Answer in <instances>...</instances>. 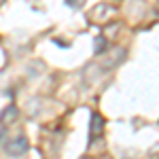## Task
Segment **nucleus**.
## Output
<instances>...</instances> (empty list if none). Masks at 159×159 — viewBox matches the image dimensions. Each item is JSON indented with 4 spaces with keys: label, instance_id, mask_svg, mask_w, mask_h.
Here are the masks:
<instances>
[{
    "label": "nucleus",
    "instance_id": "4",
    "mask_svg": "<svg viewBox=\"0 0 159 159\" xmlns=\"http://www.w3.org/2000/svg\"><path fill=\"white\" fill-rule=\"evenodd\" d=\"M104 134V117L100 112H91V121H89V138L96 140Z\"/></svg>",
    "mask_w": 159,
    "mask_h": 159
},
{
    "label": "nucleus",
    "instance_id": "8",
    "mask_svg": "<svg viewBox=\"0 0 159 159\" xmlns=\"http://www.w3.org/2000/svg\"><path fill=\"white\" fill-rule=\"evenodd\" d=\"M66 2H68L70 7H83V4H85V0H66Z\"/></svg>",
    "mask_w": 159,
    "mask_h": 159
},
{
    "label": "nucleus",
    "instance_id": "3",
    "mask_svg": "<svg viewBox=\"0 0 159 159\" xmlns=\"http://www.w3.org/2000/svg\"><path fill=\"white\" fill-rule=\"evenodd\" d=\"M28 148H30L28 138H25V136H17V138H13V140L7 142V155H11V157H21L24 153H28Z\"/></svg>",
    "mask_w": 159,
    "mask_h": 159
},
{
    "label": "nucleus",
    "instance_id": "6",
    "mask_svg": "<svg viewBox=\"0 0 159 159\" xmlns=\"http://www.w3.org/2000/svg\"><path fill=\"white\" fill-rule=\"evenodd\" d=\"M17 119H19V108H17L15 104L7 106V108L2 110V115H0V123H2V125H11V123H15Z\"/></svg>",
    "mask_w": 159,
    "mask_h": 159
},
{
    "label": "nucleus",
    "instance_id": "2",
    "mask_svg": "<svg viewBox=\"0 0 159 159\" xmlns=\"http://www.w3.org/2000/svg\"><path fill=\"white\" fill-rule=\"evenodd\" d=\"M123 60H125V49L123 47H112V49L106 51V55L100 61V66H102V70H110V68L123 64Z\"/></svg>",
    "mask_w": 159,
    "mask_h": 159
},
{
    "label": "nucleus",
    "instance_id": "5",
    "mask_svg": "<svg viewBox=\"0 0 159 159\" xmlns=\"http://www.w3.org/2000/svg\"><path fill=\"white\" fill-rule=\"evenodd\" d=\"M102 72H104V70H102L100 64H89L85 70H83V79H85L87 85H93V83L100 79V74H102Z\"/></svg>",
    "mask_w": 159,
    "mask_h": 159
},
{
    "label": "nucleus",
    "instance_id": "7",
    "mask_svg": "<svg viewBox=\"0 0 159 159\" xmlns=\"http://www.w3.org/2000/svg\"><path fill=\"white\" fill-rule=\"evenodd\" d=\"M93 45H96V47H93V51H96L98 55H102V53H106V49H108V47H106V45H108V40H106L104 36H98Z\"/></svg>",
    "mask_w": 159,
    "mask_h": 159
},
{
    "label": "nucleus",
    "instance_id": "9",
    "mask_svg": "<svg viewBox=\"0 0 159 159\" xmlns=\"http://www.w3.org/2000/svg\"><path fill=\"white\" fill-rule=\"evenodd\" d=\"M2 2H4V0H0V4H2Z\"/></svg>",
    "mask_w": 159,
    "mask_h": 159
},
{
    "label": "nucleus",
    "instance_id": "1",
    "mask_svg": "<svg viewBox=\"0 0 159 159\" xmlns=\"http://www.w3.org/2000/svg\"><path fill=\"white\" fill-rule=\"evenodd\" d=\"M115 13H117V9H115L112 4H108V2H98L93 9H89L87 19H89V24L106 25V24H110V21H112Z\"/></svg>",
    "mask_w": 159,
    "mask_h": 159
}]
</instances>
